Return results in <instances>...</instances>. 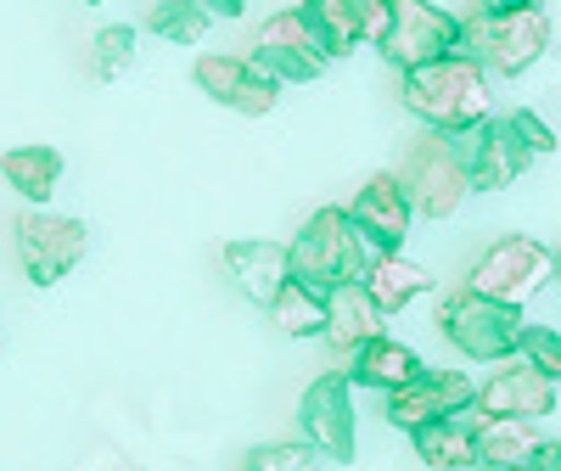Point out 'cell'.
<instances>
[{
    "label": "cell",
    "mask_w": 561,
    "mask_h": 471,
    "mask_svg": "<svg viewBox=\"0 0 561 471\" xmlns=\"http://www.w3.org/2000/svg\"><path fill=\"white\" fill-rule=\"evenodd\" d=\"M287 253H293V280H304L314 292H337L348 280H365L370 259H377V248L365 242V230L354 225L348 208H320L314 219H304Z\"/></svg>",
    "instance_id": "7a4b0ae2"
},
{
    "label": "cell",
    "mask_w": 561,
    "mask_h": 471,
    "mask_svg": "<svg viewBox=\"0 0 561 471\" xmlns=\"http://www.w3.org/2000/svg\"><path fill=\"white\" fill-rule=\"evenodd\" d=\"M225 269L242 287L248 303L270 309L275 292L293 280V253L280 248V242H225Z\"/></svg>",
    "instance_id": "ac0fdd59"
},
{
    "label": "cell",
    "mask_w": 561,
    "mask_h": 471,
    "mask_svg": "<svg viewBox=\"0 0 561 471\" xmlns=\"http://www.w3.org/2000/svg\"><path fill=\"white\" fill-rule=\"evenodd\" d=\"M478 421H483L478 404L449 410V415L427 421V427H415L410 449L421 455V466H433V471H466V466H478Z\"/></svg>",
    "instance_id": "2e32d148"
},
{
    "label": "cell",
    "mask_w": 561,
    "mask_h": 471,
    "mask_svg": "<svg viewBox=\"0 0 561 471\" xmlns=\"http://www.w3.org/2000/svg\"><path fill=\"white\" fill-rule=\"evenodd\" d=\"M539 444L545 438L534 433V421H517V415L478 421V466H534Z\"/></svg>",
    "instance_id": "603a6c76"
},
{
    "label": "cell",
    "mask_w": 561,
    "mask_h": 471,
    "mask_svg": "<svg viewBox=\"0 0 561 471\" xmlns=\"http://www.w3.org/2000/svg\"><path fill=\"white\" fill-rule=\"evenodd\" d=\"M253 62L270 79H280V84H309V79L325 73V62H332V57H325V45L314 39L304 7H293V12H275L270 23H259Z\"/></svg>",
    "instance_id": "30bf717a"
},
{
    "label": "cell",
    "mask_w": 561,
    "mask_h": 471,
    "mask_svg": "<svg viewBox=\"0 0 561 471\" xmlns=\"http://www.w3.org/2000/svg\"><path fill=\"white\" fill-rule=\"evenodd\" d=\"M354 225L365 230V242L377 248V253H404V236L415 225V203L404 192V174L393 169H377L365 185H359V197H354Z\"/></svg>",
    "instance_id": "5bb4252c"
},
{
    "label": "cell",
    "mask_w": 561,
    "mask_h": 471,
    "mask_svg": "<svg viewBox=\"0 0 561 471\" xmlns=\"http://www.w3.org/2000/svg\"><path fill=\"white\" fill-rule=\"evenodd\" d=\"M304 18L325 57H348L354 45H377L388 23V0H304Z\"/></svg>",
    "instance_id": "9a60e30c"
},
{
    "label": "cell",
    "mask_w": 561,
    "mask_h": 471,
    "mask_svg": "<svg viewBox=\"0 0 561 471\" xmlns=\"http://www.w3.org/2000/svg\"><path fill=\"white\" fill-rule=\"evenodd\" d=\"M523 359L539 365L550 382H561V332H550V325H528L523 332Z\"/></svg>",
    "instance_id": "83f0119b"
},
{
    "label": "cell",
    "mask_w": 561,
    "mask_h": 471,
    "mask_svg": "<svg viewBox=\"0 0 561 471\" xmlns=\"http://www.w3.org/2000/svg\"><path fill=\"white\" fill-rule=\"evenodd\" d=\"M270 320L287 337H325V292L304 287V280H287L270 303Z\"/></svg>",
    "instance_id": "cb8c5ba5"
},
{
    "label": "cell",
    "mask_w": 561,
    "mask_h": 471,
    "mask_svg": "<svg viewBox=\"0 0 561 471\" xmlns=\"http://www.w3.org/2000/svg\"><path fill=\"white\" fill-rule=\"evenodd\" d=\"M135 68V28L129 23H107L90 39V73L96 79H124Z\"/></svg>",
    "instance_id": "484cf974"
},
{
    "label": "cell",
    "mask_w": 561,
    "mask_h": 471,
    "mask_svg": "<svg viewBox=\"0 0 561 471\" xmlns=\"http://www.w3.org/2000/svg\"><path fill=\"white\" fill-rule=\"evenodd\" d=\"M208 23H214V12L203 7V0H158L152 18H147V28L158 39H169V45H197L208 34Z\"/></svg>",
    "instance_id": "d4e9b609"
},
{
    "label": "cell",
    "mask_w": 561,
    "mask_h": 471,
    "mask_svg": "<svg viewBox=\"0 0 561 471\" xmlns=\"http://www.w3.org/2000/svg\"><path fill=\"white\" fill-rule=\"evenodd\" d=\"M545 280H556V248L534 242V236H500V242H489L472 264V275H466V287L494 298V303H528Z\"/></svg>",
    "instance_id": "ba28073f"
},
{
    "label": "cell",
    "mask_w": 561,
    "mask_h": 471,
    "mask_svg": "<svg viewBox=\"0 0 561 471\" xmlns=\"http://www.w3.org/2000/svg\"><path fill=\"white\" fill-rule=\"evenodd\" d=\"M382 320H388V314L377 309V298L365 292V280H348V287L325 292V343L343 348V354H354L359 343L377 337Z\"/></svg>",
    "instance_id": "d6986e66"
},
{
    "label": "cell",
    "mask_w": 561,
    "mask_h": 471,
    "mask_svg": "<svg viewBox=\"0 0 561 471\" xmlns=\"http://www.w3.org/2000/svg\"><path fill=\"white\" fill-rule=\"evenodd\" d=\"M192 84L203 90L208 102H219V107H230V113H242V118H270L275 102H280V79H270L253 57L208 51V57H197Z\"/></svg>",
    "instance_id": "8fae6325"
},
{
    "label": "cell",
    "mask_w": 561,
    "mask_h": 471,
    "mask_svg": "<svg viewBox=\"0 0 561 471\" xmlns=\"http://www.w3.org/2000/svg\"><path fill=\"white\" fill-rule=\"evenodd\" d=\"M242 471H320V449L304 444V438H293V444H259L242 460Z\"/></svg>",
    "instance_id": "4316f807"
},
{
    "label": "cell",
    "mask_w": 561,
    "mask_h": 471,
    "mask_svg": "<svg viewBox=\"0 0 561 471\" xmlns=\"http://www.w3.org/2000/svg\"><path fill=\"white\" fill-rule=\"evenodd\" d=\"M460 152H466V169H472V192H505V185H517L534 163V152L523 147V135L511 129L505 113L483 118L478 129H466Z\"/></svg>",
    "instance_id": "7c38bea8"
},
{
    "label": "cell",
    "mask_w": 561,
    "mask_h": 471,
    "mask_svg": "<svg viewBox=\"0 0 561 471\" xmlns=\"http://www.w3.org/2000/svg\"><path fill=\"white\" fill-rule=\"evenodd\" d=\"M483 415H517V421H539L556 410V382L539 370V365H505L494 382L478 388L472 399Z\"/></svg>",
    "instance_id": "e0dca14e"
},
{
    "label": "cell",
    "mask_w": 561,
    "mask_h": 471,
    "mask_svg": "<svg viewBox=\"0 0 561 471\" xmlns=\"http://www.w3.org/2000/svg\"><path fill=\"white\" fill-rule=\"evenodd\" d=\"M79 7H102V0H79Z\"/></svg>",
    "instance_id": "e575fe53"
},
{
    "label": "cell",
    "mask_w": 561,
    "mask_h": 471,
    "mask_svg": "<svg viewBox=\"0 0 561 471\" xmlns=\"http://www.w3.org/2000/svg\"><path fill=\"white\" fill-rule=\"evenodd\" d=\"M203 7H208L214 18H242V12H248V0H203Z\"/></svg>",
    "instance_id": "1f68e13d"
},
{
    "label": "cell",
    "mask_w": 561,
    "mask_h": 471,
    "mask_svg": "<svg viewBox=\"0 0 561 471\" xmlns=\"http://www.w3.org/2000/svg\"><path fill=\"white\" fill-rule=\"evenodd\" d=\"M377 51L410 73L421 62L466 51V18H455L449 7H433V0H388V23L377 34Z\"/></svg>",
    "instance_id": "8992f818"
},
{
    "label": "cell",
    "mask_w": 561,
    "mask_h": 471,
    "mask_svg": "<svg viewBox=\"0 0 561 471\" xmlns=\"http://www.w3.org/2000/svg\"><path fill=\"white\" fill-rule=\"evenodd\" d=\"M472 399H478V382L466 370H427L421 365L399 393H388V421L399 433H415V427H427V421H438L449 410H466Z\"/></svg>",
    "instance_id": "4fadbf2b"
},
{
    "label": "cell",
    "mask_w": 561,
    "mask_h": 471,
    "mask_svg": "<svg viewBox=\"0 0 561 471\" xmlns=\"http://www.w3.org/2000/svg\"><path fill=\"white\" fill-rule=\"evenodd\" d=\"M298 438L314 444L325 460L348 466L359 455V433H354V376L348 370H325L304 388L298 399Z\"/></svg>",
    "instance_id": "9c48e42d"
},
{
    "label": "cell",
    "mask_w": 561,
    "mask_h": 471,
    "mask_svg": "<svg viewBox=\"0 0 561 471\" xmlns=\"http://www.w3.org/2000/svg\"><path fill=\"white\" fill-rule=\"evenodd\" d=\"M511 7H545V0H472V12H511Z\"/></svg>",
    "instance_id": "4dcf8cb0"
},
{
    "label": "cell",
    "mask_w": 561,
    "mask_h": 471,
    "mask_svg": "<svg viewBox=\"0 0 561 471\" xmlns=\"http://www.w3.org/2000/svg\"><path fill=\"white\" fill-rule=\"evenodd\" d=\"M438 332L449 337V348L455 354H466V359H511V354H523V332H528V320H523V309L517 303H494V298H483V292H455V298H444V309H438Z\"/></svg>",
    "instance_id": "277c9868"
},
{
    "label": "cell",
    "mask_w": 561,
    "mask_h": 471,
    "mask_svg": "<svg viewBox=\"0 0 561 471\" xmlns=\"http://www.w3.org/2000/svg\"><path fill=\"white\" fill-rule=\"evenodd\" d=\"M415 370H421V354L404 348V343H393V337H382V332L348 354V376H354L359 388H377V393H399Z\"/></svg>",
    "instance_id": "ffe728a7"
},
{
    "label": "cell",
    "mask_w": 561,
    "mask_h": 471,
    "mask_svg": "<svg viewBox=\"0 0 561 471\" xmlns=\"http://www.w3.org/2000/svg\"><path fill=\"white\" fill-rule=\"evenodd\" d=\"M466 51L500 79H523L550 51V12L511 7V12H466Z\"/></svg>",
    "instance_id": "3957f363"
},
{
    "label": "cell",
    "mask_w": 561,
    "mask_h": 471,
    "mask_svg": "<svg viewBox=\"0 0 561 471\" xmlns=\"http://www.w3.org/2000/svg\"><path fill=\"white\" fill-rule=\"evenodd\" d=\"M556 280H561V242H556Z\"/></svg>",
    "instance_id": "836d02e7"
},
{
    "label": "cell",
    "mask_w": 561,
    "mask_h": 471,
    "mask_svg": "<svg viewBox=\"0 0 561 471\" xmlns=\"http://www.w3.org/2000/svg\"><path fill=\"white\" fill-rule=\"evenodd\" d=\"M399 96H404L410 118H421L427 129H444V135H466V129H478L483 118H494L489 68L472 51H449L438 62L410 68L404 84H399Z\"/></svg>",
    "instance_id": "6da1fadb"
},
{
    "label": "cell",
    "mask_w": 561,
    "mask_h": 471,
    "mask_svg": "<svg viewBox=\"0 0 561 471\" xmlns=\"http://www.w3.org/2000/svg\"><path fill=\"white\" fill-rule=\"evenodd\" d=\"M12 248H18L28 287H57L90 253V225L73 214H51V208H23L12 219Z\"/></svg>",
    "instance_id": "52a82bcc"
},
{
    "label": "cell",
    "mask_w": 561,
    "mask_h": 471,
    "mask_svg": "<svg viewBox=\"0 0 561 471\" xmlns=\"http://www.w3.org/2000/svg\"><path fill=\"white\" fill-rule=\"evenodd\" d=\"M534 466H539V471H561V438H545L539 455H534Z\"/></svg>",
    "instance_id": "f546056e"
},
{
    "label": "cell",
    "mask_w": 561,
    "mask_h": 471,
    "mask_svg": "<svg viewBox=\"0 0 561 471\" xmlns=\"http://www.w3.org/2000/svg\"><path fill=\"white\" fill-rule=\"evenodd\" d=\"M505 118H511V129L523 135V147H528L534 158H550V152L561 147V140H556V129H550V118H539L534 107H517V113H505Z\"/></svg>",
    "instance_id": "f1b7e54d"
},
{
    "label": "cell",
    "mask_w": 561,
    "mask_h": 471,
    "mask_svg": "<svg viewBox=\"0 0 561 471\" xmlns=\"http://www.w3.org/2000/svg\"><path fill=\"white\" fill-rule=\"evenodd\" d=\"M0 180L28 208H45L57 192V180H62V152L57 147H12V152H0Z\"/></svg>",
    "instance_id": "44dd1931"
},
{
    "label": "cell",
    "mask_w": 561,
    "mask_h": 471,
    "mask_svg": "<svg viewBox=\"0 0 561 471\" xmlns=\"http://www.w3.org/2000/svg\"><path fill=\"white\" fill-rule=\"evenodd\" d=\"M483 471H539V466H483Z\"/></svg>",
    "instance_id": "d6a6232c"
},
{
    "label": "cell",
    "mask_w": 561,
    "mask_h": 471,
    "mask_svg": "<svg viewBox=\"0 0 561 471\" xmlns=\"http://www.w3.org/2000/svg\"><path fill=\"white\" fill-rule=\"evenodd\" d=\"M365 292L377 298L382 314H399L421 292H433V275L421 269L415 259H404V253H377V259H370V269H365Z\"/></svg>",
    "instance_id": "7402d4cb"
},
{
    "label": "cell",
    "mask_w": 561,
    "mask_h": 471,
    "mask_svg": "<svg viewBox=\"0 0 561 471\" xmlns=\"http://www.w3.org/2000/svg\"><path fill=\"white\" fill-rule=\"evenodd\" d=\"M404 192H410V203H415L421 219L460 214V203L472 197V169H466L460 135L427 129V135L415 140L410 158H404Z\"/></svg>",
    "instance_id": "5b68a950"
}]
</instances>
